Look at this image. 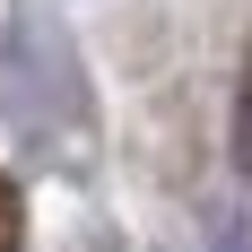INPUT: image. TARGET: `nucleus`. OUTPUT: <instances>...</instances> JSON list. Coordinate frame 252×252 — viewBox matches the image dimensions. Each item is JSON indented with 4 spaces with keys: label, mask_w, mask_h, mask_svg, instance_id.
I'll use <instances>...</instances> for the list:
<instances>
[{
    "label": "nucleus",
    "mask_w": 252,
    "mask_h": 252,
    "mask_svg": "<svg viewBox=\"0 0 252 252\" xmlns=\"http://www.w3.org/2000/svg\"><path fill=\"white\" fill-rule=\"evenodd\" d=\"M0 104H9V130L26 148H61V130L87 122L78 52L52 35L44 9H9V35H0Z\"/></svg>",
    "instance_id": "nucleus-1"
},
{
    "label": "nucleus",
    "mask_w": 252,
    "mask_h": 252,
    "mask_svg": "<svg viewBox=\"0 0 252 252\" xmlns=\"http://www.w3.org/2000/svg\"><path fill=\"white\" fill-rule=\"evenodd\" d=\"M218 252H252V226H244V218H226V226H218Z\"/></svg>",
    "instance_id": "nucleus-4"
},
{
    "label": "nucleus",
    "mask_w": 252,
    "mask_h": 252,
    "mask_svg": "<svg viewBox=\"0 0 252 252\" xmlns=\"http://www.w3.org/2000/svg\"><path fill=\"white\" fill-rule=\"evenodd\" d=\"M26 244V200H18V183L0 174V252H18Z\"/></svg>",
    "instance_id": "nucleus-3"
},
{
    "label": "nucleus",
    "mask_w": 252,
    "mask_h": 252,
    "mask_svg": "<svg viewBox=\"0 0 252 252\" xmlns=\"http://www.w3.org/2000/svg\"><path fill=\"white\" fill-rule=\"evenodd\" d=\"M235 174L252 183V52H244V70H235Z\"/></svg>",
    "instance_id": "nucleus-2"
}]
</instances>
